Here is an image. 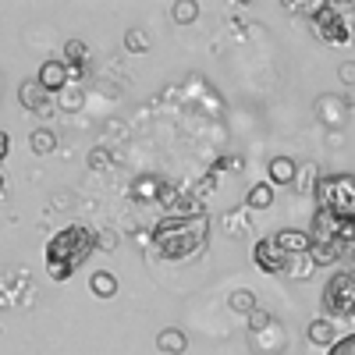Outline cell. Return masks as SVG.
<instances>
[{
  "label": "cell",
  "instance_id": "obj_19",
  "mask_svg": "<svg viewBox=\"0 0 355 355\" xmlns=\"http://www.w3.org/2000/svg\"><path fill=\"white\" fill-rule=\"evenodd\" d=\"M227 306H231L234 313H245V316H252V313H256V299H252L249 291H234L231 299H227Z\"/></svg>",
  "mask_w": 355,
  "mask_h": 355
},
{
  "label": "cell",
  "instance_id": "obj_13",
  "mask_svg": "<svg viewBox=\"0 0 355 355\" xmlns=\"http://www.w3.org/2000/svg\"><path fill=\"white\" fill-rule=\"evenodd\" d=\"M185 348H189V341H185V334L178 327H164L157 334V352H164V355H182Z\"/></svg>",
  "mask_w": 355,
  "mask_h": 355
},
{
  "label": "cell",
  "instance_id": "obj_18",
  "mask_svg": "<svg viewBox=\"0 0 355 355\" xmlns=\"http://www.w3.org/2000/svg\"><path fill=\"white\" fill-rule=\"evenodd\" d=\"M171 18L178 25H192L199 18V4H196V0H178V4L171 8Z\"/></svg>",
  "mask_w": 355,
  "mask_h": 355
},
{
  "label": "cell",
  "instance_id": "obj_5",
  "mask_svg": "<svg viewBox=\"0 0 355 355\" xmlns=\"http://www.w3.org/2000/svg\"><path fill=\"white\" fill-rule=\"evenodd\" d=\"M313 33L327 46H345L352 40V21L341 15L338 4H316V11H313Z\"/></svg>",
  "mask_w": 355,
  "mask_h": 355
},
{
  "label": "cell",
  "instance_id": "obj_24",
  "mask_svg": "<svg viewBox=\"0 0 355 355\" xmlns=\"http://www.w3.org/2000/svg\"><path fill=\"white\" fill-rule=\"evenodd\" d=\"M8 150H11V135L4 132V135H0V160H4V157H8Z\"/></svg>",
  "mask_w": 355,
  "mask_h": 355
},
{
  "label": "cell",
  "instance_id": "obj_7",
  "mask_svg": "<svg viewBox=\"0 0 355 355\" xmlns=\"http://www.w3.org/2000/svg\"><path fill=\"white\" fill-rule=\"evenodd\" d=\"M36 82L46 89V93H64V89L71 85V68L64 61H43L40 71H36Z\"/></svg>",
  "mask_w": 355,
  "mask_h": 355
},
{
  "label": "cell",
  "instance_id": "obj_17",
  "mask_svg": "<svg viewBox=\"0 0 355 355\" xmlns=\"http://www.w3.org/2000/svg\"><path fill=\"white\" fill-rule=\"evenodd\" d=\"M28 146H33V153H40V157H50V153L57 150V135H53V132H46V128H40V132H33Z\"/></svg>",
  "mask_w": 355,
  "mask_h": 355
},
{
  "label": "cell",
  "instance_id": "obj_9",
  "mask_svg": "<svg viewBox=\"0 0 355 355\" xmlns=\"http://www.w3.org/2000/svg\"><path fill=\"white\" fill-rule=\"evenodd\" d=\"M270 239H274V245H277L281 252H288V256H309V252H313V234H309V231H291V227H284V231L270 234Z\"/></svg>",
  "mask_w": 355,
  "mask_h": 355
},
{
  "label": "cell",
  "instance_id": "obj_15",
  "mask_svg": "<svg viewBox=\"0 0 355 355\" xmlns=\"http://www.w3.org/2000/svg\"><path fill=\"white\" fill-rule=\"evenodd\" d=\"M89 288H93L96 299H114V295H117V277L110 270H96L93 281H89Z\"/></svg>",
  "mask_w": 355,
  "mask_h": 355
},
{
  "label": "cell",
  "instance_id": "obj_3",
  "mask_svg": "<svg viewBox=\"0 0 355 355\" xmlns=\"http://www.w3.org/2000/svg\"><path fill=\"white\" fill-rule=\"evenodd\" d=\"M320 210H327L341 224H355V178L352 174H323L316 185Z\"/></svg>",
  "mask_w": 355,
  "mask_h": 355
},
{
  "label": "cell",
  "instance_id": "obj_6",
  "mask_svg": "<svg viewBox=\"0 0 355 355\" xmlns=\"http://www.w3.org/2000/svg\"><path fill=\"white\" fill-rule=\"evenodd\" d=\"M252 259H256V266H259L263 274H270V277H288L295 256L281 252V249L274 245V239H259V242L252 245Z\"/></svg>",
  "mask_w": 355,
  "mask_h": 355
},
{
  "label": "cell",
  "instance_id": "obj_2",
  "mask_svg": "<svg viewBox=\"0 0 355 355\" xmlns=\"http://www.w3.org/2000/svg\"><path fill=\"white\" fill-rule=\"evenodd\" d=\"M96 231L93 227H85V224H68L53 234V239L46 242V274L50 281L57 284H64L75 277V270L85 263V259H93L96 252Z\"/></svg>",
  "mask_w": 355,
  "mask_h": 355
},
{
  "label": "cell",
  "instance_id": "obj_21",
  "mask_svg": "<svg viewBox=\"0 0 355 355\" xmlns=\"http://www.w3.org/2000/svg\"><path fill=\"white\" fill-rule=\"evenodd\" d=\"M266 327H274V316H270V313H263V309H256V313L249 316V331L259 334V331H266Z\"/></svg>",
  "mask_w": 355,
  "mask_h": 355
},
{
  "label": "cell",
  "instance_id": "obj_4",
  "mask_svg": "<svg viewBox=\"0 0 355 355\" xmlns=\"http://www.w3.org/2000/svg\"><path fill=\"white\" fill-rule=\"evenodd\" d=\"M323 313L327 320L338 316H355V270L352 266H341V270L331 274V281L323 284Z\"/></svg>",
  "mask_w": 355,
  "mask_h": 355
},
{
  "label": "cell",
  "instance_id": "obj_20",
  "mask_svg": "<svg viewBox=\"0 0 355 355\" xmlns=\"http://www.w3.org/2000/svg\"><path fill=\"white\" fill-rule=\"evenodd\" d=\"M125 46L132 53H142V50H150V36H146L142 28H128V33H125Z\"/></svg>",
  "mask_w": 355,
  "mask_h": 355
},
{
  "label": "cell",
  "instance_id": "obj_11",
  "mask_svg": "<svg viewBox=\"0 0 355 355\" xmlns=\"http://www.w3.org/2000/svg\"><path fill=\"white\" fill-rule=\"evenodd\" d=\"M266 171H270V185H295L299 182V164L291 157H274Z\"/></svg>",
  "mask_w": 355,
  "mask_h": 355
},
{
  "label": "cell",
  "instance_id": "obj_14",
  "mask_svg": "<svg viewBox=\"0 0 355 355\" xmlns=\"http://www.w3.org/2000/svg\"><path fill=\"white\" fill-rule=\"evenodd\" d=\"M245 206H249V210H270V206H274V185L270 182L252 185L245 192Z\"/></svg>",
  "mask_w": 355,
  "mask_h": 355
},
{
  "label": "cell",
  "instance_id": "obj_1",
  "mask_svg": "<svg viewBox=\"0 0 355 355\" xmlns=\"http://www.w3.org/2000/svg\"><path fill=\"white\" fill-rule=\"evenodd\" d=\"M206 234H210V217L206 214H167L150 234V245L157 256L182 263L206 249Z\"/></svg>",
  "mask_w": 355,
  "mask_h": 355
},
{
  "label": "cell",
  "instance_id": "obj_26",
  "mask_svg": "<svg viewBox=\"0 0 355 355\" xmlns=\"http://www.w3.org/2000/svg\"><path fill=\"white\" fill-rule=\"evenodd\" d=\"M93 167H96V171H100V167H107V153H103V150H96V153H93Z\"/></svg>",
  "mask_w": 355,
  "mask_h": 355
},
{
  "label": "cell",
  "instance_id": "obj_10",
  "mask_svg": "<svg viewBox=\"0 0 355 355\" xmlns=\"http://www.w3.org/2000/svg\"><path fill=\"white\" fill-rule=\"evenodd\" d=\"M160 192H164V182L153 174H142L132 182V199L135 202H160Z\"/></svg>",
  "mask_w": 355,
  "mask_h": 355
},
{
  "label": "cell",
  "instance_id": "obj_16",
  "mask_svg": "<svg viewBox=\"0 0 355 355\" xmlns=\"http://www.w3.org/2000/svg\"><path fill=\"white\" fill-rule=\"evenodd\" d=\"M85 57H89V50H85L82 40H68L64 43V64L71 68V75H78L85 68Z\"/></svg>",
  "mask_w": 355,
  "mask_h": 355
},
{
  "label": "cell",
  "instance_id": "obj_8",
  "mask_svg": "<svg viewBox=\"0 0 355 355\" xmlns=\"http://www.w3.org/2000/svg\"><path fill=\"white\" fill-rule=\"evenodd\" d=\"M18 100H21L25 110H33L40 117H50L53 114V100H50V93H46L40 82H21L18 85Z\"/></svg>",
  "mask_w": 355,
  "mask_h": 355
},
{
  "label": "cell",
  "instance_id": "obj_23",
  "mask_svg": "<svg viewBox=\"0 0 355 355\" xmlns=\"http://www.w3.org/2000/svg\"><path fill=\"white\" fill-rule=\"evenodd\" d=\"M96 245L100 249H114L117 245V234H96Z\"/></svg>",
  "mask_w": 355,
  "mask_h": 355
},
{
  "label": "cell",
  "instance_id": "obj_25",
  "mask_svg": "<svg viewBox=\"0 0 355 355\" xmlns=\"http://www.w3.org/2000/svg\"><path fill=\"white\" fill-rule=\"evenodd\" d=\"M341 78H345L348 85H355V64H345V68H341Z\"/></svg>",
  "mask_w": 355,
  "mask_h": 355
},
{
  "label": "cell",
  "instance_id": "obj_22",
  "mask_svg": "<svg viewBox=\"0 0 355 355\" xmlns=\"http://www.w3.org/2000/svg\"><path fill=\"white\" fill-rule=\"evenodd\" d=\"M327 355H355V334H345L334 341V348H327Z\"/></svg>",
  "mask_w": 355,
  "mask_h": 355
},
{
  "label": "cell",
  "instance_id": "obj_12",
  "mask_svg": "<svg viewBox=\"0 0 355 355\" xmlns=\"http://www.w3.org/2000/svg\"><path fill=\"white\" fill-rule=\"evenodd\" d=\"M309 345H316V348H334V341H338V334H334V320H313L309 323Z\"/></svg>",
  "mask_w": 355,
  "mask_h": 355
}]
</instances>
